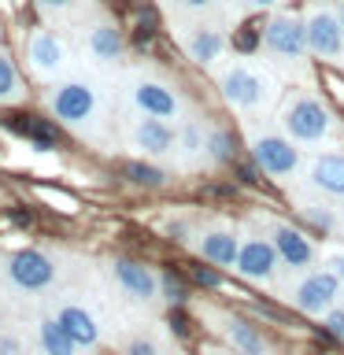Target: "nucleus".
Returning a JSON list of instances; mask_svg holds the SVG:
<instances>
[{"mask_svg": "<svg viewBox=\"0 0 344 355\" xmlns=\"http://www.w3.org/2000/svg\"><path fill=\"white\" fill-rule=\"evenodd\" d=\"M44 107L52 111L55 122H63L74 133H93L108 115L104 89L93 78H78V74H67L60 82H52L49 93H44Z\"/></svg>", "mask_w": 344, "mask_h": 355, "instance_id": "nucleus-1", "label": "nucleus"}, {"mask_svg": "<svg viewBox=\"0 0 344 355\" xmlns=\"http://www.w3.org/2000/svg\"><path fill=\"white\" fill-rule=\"evenodd\" d=\"M277 122H282V130L300 148H307V144H333L337 137H344V126L333 115V107L318 93H307V89L285 96L282 111H277Z\"/></svg>", "mask_w": 344, "mask_h": 355, "instance_id": "nucleus-3", "label": "nucleus"}, {"mask_svg": "<svg viewBox=\"0 0 344 355\" xmlns=\"http://www.w3.org/2000/svg\"><path fill=\"white\" fill-rule=\"evenodd\" d=\"M122 355H166V348L148 333H133V337L122 340Z\"/></svg>", "mask_w": 344, "mask_h": 355, "instance_id": "nucleus-28", "label": "nucleus"}, {"mask_svg": "<svg viewBox=\"0 0 344 355\" xmlns=\"http://www.w3.org/2000/svg\"><path fill=\"white\" fill-rule=\"evenodd\" d=\"M111 277H115V285L133 300V304H155V300L163 296L160 277L152 274V266H144L137 259H115L111 263Z\"/></svg>", "mask_w": 344, "mask_h": 355, "instance_id": "nucleus-19", "label": "nucleus"}, {"mask_svg": "<svg viewBox=\"0 0 344 355\" xmlns=\"http://www.w3.org/2000/svg\"><path fill=\"white\" fill-rule=\"evenodd\" d=\"M171 322H174V333H182V337L189 333V322H185V315H174Z\"/></svg>", "mask_w": 344, "mask_h": 355, "instance_id": "nucleus-37", "label": "nucleus"}, {"mask_svg": "<svg viewBox=\"0 0 344 355\" xmlns=\"http://www.w3.org/2000/svg\"><path fill=\"white\" fill-rule=\"evenodd\" d=\"M33 348H37V355H78L82 352L55 315H37V322H33Z\"/></svg>", "mask_w": 344, "mask_h": 355, "instance_id": "nucleus-21", "label": "nucleus"}, {"mask_svg": "<svg viewBox=\"0 0 344 355\" xmlns=\"http://www.w3.org/2000/svg\"><path fill=\"white\" fill-rule=\"evenodd\" d=\"M237 137H233L230 126H211L207 130V159L215 166H230L233 159H237Z\"/></svg>", "mask_w": 344, "mask_h": 355, "instance_id": "nucleus-25", "label": "nucleus"}, {"mask_svg": "<svg viewBox=\"0 0 344 355\" xmlns=\"http://www.w3.org/2000/svg\"><path fill=\"white\" fill-rule=\"evenodd\" d=\"M52 315L60 318V326L78 340V348H96L100 337H104V329H100V318H96L85 304H78V300H67V304H60V307L52 311Z\"/></svg>", "mask_w": 344, "mask_h": 355, "instance_id": "nucleus-20", "label": "nucleus"}, {"mask_svg": "<svg viewBox=\"0 0 344 355\" xmlns=\"http://www.w3.org/2000/svg\"><path fill=\"white\" fill-rule=\"evenodd\" d=\"M300 218H304V230L311 237H329L337 230V207L318 204V200H300Z\"/></svg>", "mask_w": 344, "mask_h": 355, "instance_id": "nucleus-23", "label": "nucleus"}, {"mask_svg": "<svg viewBox=\"0 0 344 355\" xmlns=\"http://www.w3.org/2000/svg\"><path fill=\"white\" fill-rule=\"evenodd\" d=\"M322 266L344 282V248H326V255H322Z\"/></svg>", "mask_w": 344, "mask_h": 355, "instance_id": "nucleus-33", "label": "nucleus"}, {"mask_svg": "<svg viewBox=\"0 0 344 355\" xmlns=\"http://www.w3.org/2000/svg\"><path fill=\"white\" fill-rule=\"evenodd\" d=\"M218 93L237 115L252 119V115H266L274 107L277 82L270 78L266 67L237 55V60H226L218 67Z\"/></svg>", "mask_w": 344, "mask_h": 355, "instance_id": "nucleus-2", "label": "nucleus"}, {"mask_svg": "<svg viewBox=\"0 0 344 355\" xmlns=\"http://www.w3.org/2000/svg\"><path fill=\"white\" fill-rule=\"evenodd\" d=\"M244 8H252V11H277L285 4V0H241Z\"/></svg>", "mask_w": 344, "mask_h": 355, "instance_id": "nucleus-35", "label": "nucleus"}, {"mask_svg": "<svg viewBox=\"0 0 344 355\" xmlns=\"http://www.w3.org/2000/svg\"><path fill=\"white\" fill-rule=\"evenodd\" d=\"M126 100H130V107L137 111V115H152V119H166V122L189 119L185 96L160 74H130Z\"/></svg>", "mask_w": 344, "mask_h": 355, "instance_id": "nucleus-8", "label": "nucleus"}, {"mask_svg": "<svg viewBox=\"0 0 344 355\" xmlns=\"http://www.w3.org/2000/svg\"><path fill=\"white\" fill-rule=\"evenodd\" d=\"M322 329H326L337 344H344V304H337L333 311H326V315H322Z\"/></svg>", "mask_w": 344, "mask_h": 355, "instance_id": "nucleus-30", "label": "nucleus"}, {"mask_svg": "<svg viewBox=\"0 0 344 355\" xmlns=\"http://www.w3.org/2000/svg\"><path fill=\"white\" fill-rule=\"evenodd\" d=\"M304 182L326 200H344V152H318L304 163Z\"/></svg>", "mask_w": 344, "mask_h": 355, "instance_id": "nucleus-18", "label": "nucleus"}, {"mask_svg": "<svg viewBox=\"0 0 344 355\" xmlns=\"http://www.w3.org/2000/svg\"><path fill=\"white\" fill-rule=\"evenodd\" d=\"M196 282H204V285H218L222 277H218L215 270H196Z\"/></svg>", "mask_w": 344, "mask_h": 355, "instance_id": "nucleus-36", "label": "nucleus"}, {"mask_svg": "<svg viewBox=\"0 0 344 355\" xmlns=\"http://www.w3.org/2000/svg\"><path fill=\"white\" fill-rule=\"evenodd\" d=\"M337 11H341V22H344V0H341V4H337Z\"/></svg>", "mask_w": 344, "mask_h": 355, "instance_id": "nucleus-39", "label": "nucleus"}, {"mask_svg": "<svg viewBox=\"0 0 344 355\" xmlns=\"http://www.w3.org/2000/svg\"><path fill=\"white\" fill-rule=\"evenodd\" d=\"M248 152L255 166L277 185H289L293 178H304V148L285 130H255L248 137Z\"/></svg>", "mask_w": 344, "mask_h": 355, "instance_id": "nucleus-5", "label": "nucleus"}, {"mask_svg": "<svg viewBox=\"0 0 344 355\" xmlns=\"http://www.w3.org/2000/svg\"><path fill=\"white\" fill-rule=\"evenodd\" d=\"M237 248H241V233L230 230L226 222H211L193 237V252L211 266H230L237 263Z\"/></svg>", "mask_w": 344, "mask_h": 355, "instance_id": "nucleus-17", "label": "nucleus"}, {"mask_svg": "<svg viewBox=\"0 0 344 355\" xmlns=\"http://www.w3.org/2000/svg\"><path fill=\"white\" fill-rule=\"evenodd\" d=\"M171 8H178L182 15H207L211 8H218V0H171Z\"/></svg>", "mask_w": 344, "mask_h": 355, "instance_id": "nucleus-31", "label": "nucleus"}, {"mask_svg": "<svg viewBox=\"0 0 344 355\" xmlns=\"http://www.w3.org/2000/svg\"><path fill=\"white\" fill-rule=\"evenodd\" d=\"M207 318H211V329L222 333L226 348H237V352H244V355H270V340H266L263 333H259V326H252L244 315L207 307Z\"/></svg>", "mask_w": 344, "mask_h": 355, "instance_id": "nucleus-15", "label": "nucleus"}, {"mask_svg": "<svg viewBox=\"0 0 344 355\" xmlns=\"http://www.w3.org/2000/svg\"><path fill=\"white\" fill-rule=\"evenodd\" d=\"M259 44H263V52L270 55L277 67H285V71L304 67L307 55H311L304 15H300V11H289V8L270 11V15H266V22H263Z\"/></svg>", "mask_w": 344, "mask_h": 355, "instance_id": "nucleus-4", "label": "nucleus"}, {"mask_svg": "<svg viewBox=\"0 0 344 355\" xmlns=\"http://www.w3.org/2000/svg\"><path fill=\"white\" fill-rule=\"evenodd\" d=\"M126 178L137 182V185H144V189H163L166 185V171L155 166V163H148V159H130L126 163Z\"/></svg>", "mask_w": 344, "mask_h": 355, "instance_id": "nucleus-27", "label": "nucleus"}, {"mask_svg": "<svg viewBox=\"0 0 344 355\" xmlns=\"http://www.w3.org/2000/svg\"><path fill=\"white\" fill-rule=\"evenodd\" d=\"M0 282H4L11 293H22V296L49 293L55 285V259L41 248L4 252L0 255Z\"/></svg>", "mask_w": 344, "mask_h": 355, "instance_id": "nucleus-6", "label": "nucleus"}, {"mask_svg": "<svg viewBox=\"0 0 344 355\" xmlns=\"http://www.w3.org/2000/svg\"><path fill=\"white\" fill-rule=\"evenodd\" d=\"M266 237L277 248V259H282L285 270L293 274H307L315 270L318 263V244L311 241V233L304 226H293L285 218H266Z\"/></svg>", "mask_w": 344, "mask_h": 355, "instance_id": "nucleus-11", "label": "nucleus"}, {"mask_svg": "<svg viewBox=\"0 0 344 355\" xmlns=\"http://www.w3.org/2000/svg\"><path fill=\"white\" fill-rule=\"evenodd\" d=\"M22 60H26V71L41 82H60L71 71L74 49L67 44L63 33H55L52 26H33L22 41Z\"/></svg>", "mask_w": 344, "mask_h": 355, "instance_id": "nucleus-7", "label": "nucleus"}, {"mask_svg": "<svg viewBox=\"0 0 344 355\" xmlns=\"http://www.w3.org/2000/svg\"><path fill=\"white\" fill-rule=\"evenodd\" d=\"M160 288H163V293H166V300H171V304L178 307V304H185V288H182V282H178V277L174 274H160Z\"/></svg>", "mask_w": 344, "mask_h": 355, "instance_id": "nucleus-32", "label": "nucleus"}, {"mask_svg": "<svg viewBox=\"0 0 344 355\" xmlns=\"http://www.w3.org/2000/svg\"><path fill=\"white\" fill-rule=\"evenodd\" d=\"M22 100H26V78L19 63L0 49V104H22Z\"/></svg>", "mask_w": 344, "mask_h": 355, "instance_id": "nucleus-24", "label": "nucleus"}, {"mask_svg": "<svg viewBox=\"0 0 344 355\" xmlns=\"http://www.w3.org/2000/svg\"><path fill=\"white\" fill-rule=\"evenodd\" d=\"M126 141L148 159L160 155H174V141H178V122L166 119H152V115H137L126 126Z\"/></svg>", "mask_w": 344, "mask_h": 355, "instance_id": "nucleus-16", "label": "nucleus"}, {"mask_svg": "<svg viewBox=\"0 0 344 355\" xmlns=\"http://www.w3.org/2000/svg\"><path fill=\"white\" fill-rule=\"evenodd\" d=\"M33 8H37L41 19L49 22H78L85 15V0H33Z\"/></svg>", "mask_w": 344, "mask_h": 355, "instance_id": "nucleus-26", "label": "nucleus"}, {"mask_svg": "<svg viewBox=\"0 0 344 355\" xmlns=\"http://www.w3.org/2000/svg\"><path fill=\"white\" fill-rule=\"evenodd\" d=\"M0 329H4V315H0Z\"/></svg>", "mask_w": 344, "mask_h": 355, "instance_id": "nucleus-40", "label": "nucleus"}, {"mask_svg": "<svg viewBox=\"0 0 344 355\" xmlns=\"http://www.w3.org/2000/svg\"><path fill=\"white\" fill-rule=\"evenodd\" d=\"M0 355H30V344L19 329H0Z\"/></svg>", "mask_w": 344, "mask_h": 355, "instance_id": "nucleus-29", "label": "nucleus"}, {"mask_svg": "<svg viewBox=\"0 0 344 355\" xmlns=\"http://www.w3.org/2000/svg\"><path fill=\"white\" fill-rule=\"evenodd\" d=\"M178 44H182V52L193 60L196 67H222L226 63V30L222 26H211V22H189V26H178Z\"/></svg>", "mask_w": 344, "mask_h": 355, "instance_id": "nucleus-14", "label": "nucleus"}, {"mask_svg": "<svg viewBox=\"0 0 344 355\" xmlns=\"http://www.w3.org/2000/svg\"><path fill=\"white\" fill-rule=\"evenodd\" d=\"M304 26H307V49L318 63L329 67H344V22L341 11L326 4V0H315L304 11Z\"/></svg>", "mask_w": 344, "mask_h": 355, "instance_id": "nucleus-9", "label": "nucleus"}, {"mask_svg": "<svg viewBox=\"0 0 344 355\" xmlns=\"http://www.w3.org/2000/svg\"><path fill=\"white\" fill-rule=\"evenodd\" d=\"M277 270H282V259H277V248L270 244V237H266V233H241V248H237L233 274L244 277L248 285L270 288Z\"/></svg>", "mask_w": 344, "mask_h": 355, "instance_id": "nucleus-12", "label": "nucleus"}, {"mask_svg": "<svg viewBox=\"0 0 344 355\" xmlns=\"http://www.w3.org/2000/svg\"><path fill=\"white\" fill-rule=\"evenodd\" d=\"M341 293H344V282L337 274H329L326 266H315L307 274H296L293 288H289V304H293L300 315L307 318H322L326 311H333L341 304Z\"/></svg>", "mask_w": 344, "mask_h": 355, "instance_id": "nucleus-10", "label": "nucleus"}, {"mask_svg": "<svg viewBox=\"0 0 344 355\" xmlns=\"http://www.w3.org/2000/svg\"><path fill=\"white\" fill-rule=\"evenodd\" d=\"M207 130L200 119H182L178 122V141H174V155L185 166H193L196 159H207Z\"/></svg>", "mask_w": 344, "mask_h": 355, "instance_id": "nucleus-22", "label": "nucleus"}, {"mask_svg": "<svg viewBox=\"0 0 344 355\" xmlns=\"http://www.w3.org/2000/svg\"><path fill=\"white\" fill-rule=\"evenodd\" d=\"M204 355H244L237 348H204Z\"/></svg>", "mask_w": 344, "mask_h": 355, "instance_id": "nucleus-38", "label": "nucleus"}, {"mask_svg": "<svg viewBox=\"0 0 344 355\" xmlns=\"http://www.w3.org/2000/svg\"><path fill=\"white\" fill-rule=\"evenodd\" d=\"M166 237H174V241H189V233H193V226H189V218H174V222H166Z\"/></svg>", "mask_w": 344, "mask_h": 355, "instance_id": "nucleus-34", "label": "nucleus"}, {"mask_svg": "<svg viewBox=\"0 0 344 355\" xmlns=\"http://www.w3.org/2000/svg\"><path fill=\"white\" fill-rule=\"evenodd\" d=\"M82 52L96 67H119L126 60V37H122L119 22L108 15H89L82 22Z\"/></svg>", "mask_w": 344, "mask_h": 355, "instance_id": "nucleus-13", "label": "nucleus"}]
</instances>
